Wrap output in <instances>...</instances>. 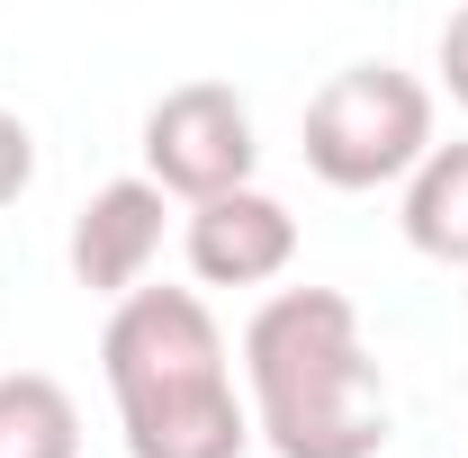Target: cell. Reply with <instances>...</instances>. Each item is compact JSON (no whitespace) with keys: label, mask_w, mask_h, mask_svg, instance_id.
Segmentation results:
<instances>
[{"label":"cell","mask_w":468,"mask_h":458,"mask_svg":"<svg viewBox=\"0 0 468 458\" xmlns=\"http://www.w3.org/2000/svg\"><path fill=\"white\" fill-rule=\"evenodd\" d=\"M252 432L280 458H369L388 441V378L343 287H280L243 324Z\"/></svg>","instance_id":"1"},{"label":"cell","mask_w":468,"mask_h":458,"mask_svg":"<svg viewBox=\"0 0 468 458\" xmlns=\"http://www.w3.org/2000/svg\"><path fill=\"white\" fill-rule=\"evenodd\" d=\"M126 458H243L252 413L234 404L226 378V333L198 287H135L109 306L100 333Z\"/></svg>","instance_id":"2"},{"label":"cell","mask_w":468,"mask_h":458,"mask_svg":"<svg viewBox=\"0 0 468 458\" xmlns=\"http://www.w3.org/2000/svg\"><path fill=\"white\" fill-rule=\"evenodd\" d=\"M432 153V90L397 63H343L306 99V172L324 189H388Z\"/></svg>","instance_id":"3"},{"label":"cell","mask_w":468,"mask_h":458,"mask_svg":"<svg viewBox=\"0 0 468 458\" xmlns=\"http://www.w3.org/2000/svg\"><path fill=\"white\" fill-rule=\"evenodd\" d=\"M252 162H261L252 109L226 81H180L144 109V180L163 198H189V207L234 198V189H252Z\"/></svg>","instance_id":"4"},{"label":"cell","mask_w":468,"mask_h":458,"mask_svg":"<svg viewBox=\"0 0 468 458\" xmlns=\"http://www.w3.org/2000/svg\"><path fill=\"white\" fill-rule=\"evenodd\" d=\"M189 270L207 287H271L297 261V216L271 198V189H234V198H207L189 207Z\"/></svg>","instance_id":"5"},{"label":"cell","mask_w":468,"mask_h":458,"mask_svg":"<svg viewBox=\"0 0 468 458\" xmlns=\"http://www.w3.org/2000/svg\"><path fill=\"white\" fill-rule=\"evenodd\" d=\"M163 189L154 180H109L81 216H72V279L100 297H135L154 252H163Z\"/></svg>","instance_id":"6"},{"label":"cell","mask_w":468,"mask_h":458,"mask_svg":"<svg viewBox=\"0 0 468 458\" xmlns=\"http://www.w3.org/2000/svg\"><path fill=\"white\" fill-rule=\"evenodd\" d=\"M406 243L441 270H468V135L432 144L423 172L406 180Z\"/></svg>","instance_id":"7"},{"label":"cell","mask_w":468,"mask_h":458,"mask_svg":"<svg viewBox=\"0 0 468 458\" xmlns=\"http://www.w3.org/2000/svg\"><path fill=\"white\" fill-rule=\"evenodd\" d=\"M0 458H81V413L46 369L0 378Z\"/></svg>","instance_id":"8"},{"label":"cell","mask_w":468,"mask_h":458,"mask_svg":"<svg viewBox=\"0 0 468 458\" xmlns=\"http://www.w3.org/2000/svg\"><path fill=\"white\" fill-rule=\"evenodd\" d=\"M27 180H37V135H27L18 109H0V207L27 198Z\"/></svg>","instance_id":"9"},{"label":"cell","mask_w":468,"mask_h":458,"mask_svg":"<svg viewBox=\"0 0 468 458\" xmlns=\"http://www.w3.org/2000/svg\"><path fill=\"white\" fill-rule=\"evenodd\" d=\"M441 81H451V99L468 109V9H451V27H441Z\"/></svg>","instance_id":"10"}]
</instances>
